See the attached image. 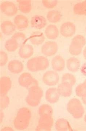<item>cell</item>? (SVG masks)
Returning a JSON list of instances; mask_svg holds the SVG:
<instances>
[{
	"label": "cell",
	"instance_id": "1",
	"mask_svg": "<svg viewBox=\"0 0 86 131\" xmlns=\"http://www.w3.org/2000/svg\"><path fill=\"white\" fill-rule=\"evenodd\" d=\"M31 111L27 107L18 110L14 121V126L18 130H24L28 127L31 119Z\"/></svg>",
	"mask_w": 86,
	"mask_h": 131
},
{
	"label": "cell",
	"instance_id": "2",
	"mask_svg": "<svg viewBox=\"0 0 86 131\" xmlns=\"http://www.w3.org/2000/svg\"><path fill=\"white\" fill-rule=\"evenodd\" d=\"M43 94V91L38 85L31 86L26 99L27 104L31 107L37 106L39 104Z\"/></svg>",
	"mask_w": 86,
	"mask_h": 131
},
{
	"label": "cell",
	"instance_id": "3",
	"mask_svg": "<svg viewBox=\"0 0 86 131\" xmlns=\"http://www.w3.org/2000/svg\"><path fill=\"white\" fill-rule=\"evenodd\" d=\"M67 109L69 113L75 119L82 117L85 111L80 101L76 98L70 100L67 105Z\"/></svg>",
	"mask_w": 86,
	"mask_h": 131
},
{
	"label": "cell",
	"instance_id": "4",
	"mask_svg": "<svg viewBox=\"0 0 86 131\" xmlns=\"http://www.w3.org/2000/svg\"><path fill=\"white\" fill-rule=\"evenodd\" d=\"M86 44V40L84 36L80 35L76 36L73 38L69 46V53L73 55H79Z\"/></svg>",
	"mask_w": 86,
	"mask_h": 131
},
{
	"label": "cell",
	"instance_id": "5",
	"mask_svg": "<svg viewBox=\"0 0 86 131\" xmlns=\"http://www.w3.org/2000/svg\"><path fill=\"white\" fill-rule=\"evenodd\" d=\"M53 124V120L52 116H40L38 124L35 129L37 131H51Z\"/></svg>",
	"mask_w": 86,
	"mask_h": 131
},
{
	"label": "cell",
	"instance_id": "6",
	"mask_svg": "<svg viewBox=\"0 0 86 131\" xmlns=\"http://www.w3.org/2000/svg\"><path fill=\"white\" fill-rule=\"evenodd\" d=\"M42 80L45 84L49 86H53L59 82V76L55 71H48L44 74Z\"/></svg>",
	"mask_w": 86,
	"mask_h": 131
},
{
	"label": "cell",
	"instance_id": "7",
	"mask_svg": "<svg viewBox=\"0 0 86 131\" xmlns=\"http://www.w3.org/2000/svg\"><path fill=\"white\" fill-rule=\"evenodd\" d=\"M18 82L21 86L28 88L33 86L38 85L37 81L28 73H24L19 77Z\"/></svg>",
	"mask_w": 86,
	"mask_h": 131
},
{
	"label": "cell",
	"instance_id": "8",
	"mask_svg": "<svg viewBox=\"0 0 86 131\" xmlns=\"http://www.w3.org/2000/svg\"><path fill=\"white\" fill-rule=\"evenodd\" d=\"M1 9L3 13L8 16H14L17 14L18 11L16 5L10 2H2L1 4Z\"/></svg>",
	"mask_w": 86,
	"mask_h": 131
},
{
	"label": "cell",
	"instance_id": "9",
	"mask_svg": "<svg viewBox=\"0 0 86 131\" xmlns=\"http://www.w3.org/2000/svg\"><path fill=\"white\" fill-rule=\"evenodd\" d=\"M58 45L54 41L46 42L41 47V53L44 55L51 56L55 55L58 51Z\"/></svg>",
	"mask_w": 86,
	"mask_h": 131
},
{
	"label": "cell",
	"instance_id": "10",
	"mask_svg": "<svg viewBox=\"0 0 86 131\" xmlns=\"http://www.w3.org/2000/svg\"><path fill=\"white\" fill-rule=\"evenodd\" d=\"M76 31L75 25L72 22L64 23L61 26L60 33L66 38L72 37L75 33Z\"/></svg>",
	"mask_w": 86,
	"mask_h": 131
},
{
	"label": "cell",
	"instance_id": "11",
	"mask_svg": "<svg viewBox=\"0 0 86 131\" xmlns=\"http://www.w3.org/2000/svg\"><path fill=\"white\" fill-rule=\"evenodd\" d=\"M31 23L32 27L40 29L46 26L47 21L46 18L42 16L36 15L31 18Z\"/></svg>",
	"mask_w": 86,
	"mask_h": 131
},
{
	"label": "cell",
	"instance_id": "12",
	"mask_svg": "<svg viewBox=\"0 0 86 131\" xmlns=\"http://www.w3.org/2000/svg\"><path fill=\"white\" fill-rule=\"evenodd\" d=\"M60 96L58 89L56 88H49L46 92V100L51 104L57 102L59 100Z\"/></svg>",
	"mask_w": 86,
	"mask_h": 131
},
{
	"label": "cell",
	"instance_id": "13",
	"mask_svg": "<svg viewBox=\"0 0 86 131\" xmlns=\"http://www.w3.org/2000/svg\"><path fill=\"white\" fill-rule=\"evenodd\" d=\"M7 67L8 70L14 74L20 73L24 69V66L22 62L16 60H14L9 61Z\"/></svg>",
	"mask_w": 86,
	"mask_h": 131
},
{
	"label": "cell",
	"instance_id": "14",
	"mask_svg": "<svg viewBox=\"0 0 86 131\" xmlns=\"http://www.w3.org/2000/svg\"><path fill=\"white\" fill-rule=\"evenodd\" d=\"M52 67L53 70L57 72H61L64 70L65 67V61L62 56L57 55L52 59Z\"/></svg>",
	"mask_w": 86,
	"mask_h": 131
},
{
	"label": "cell",
	"instance_id": "15",
	"mask_svg": "<svg viewBox=\"0 0 86 131\" xmlns=\"http://www.w3.org/2000/svg\"><path fill=\"white\" fill-rule=\"evenodd\" d=\"M34 52V48L32 46L29 45H23L20 47L18 53L21 58L27 59L32 56Z\"/></svg>",
	"mask_w": 86,
	"mask_h": 131
},
{
	"label": "cell",
	"instance_id": "16",
	"mask_svg": "<svg viewBox=\"0 0 86 131\" xmlns=\"http://www.w3.org/2000/svg\"><path fill=\"white\" fill-rule=\"evenodd\" d=\"M16 27L18 29H25L28 26L29 21L26 16L22 15L16 16L14 19Z\"/></svg>",
	"mask_w": 86,
	"mask_h": 131
},
{
	"label": "cell",
	"instance_id": "17",
	"mask_svg": "<svg viewBox=\"0 0 86 131\" xmlns=\"http://www.w3.org/2000/svg\"><path fill=\"white\" fill-rule=\"evenodd\" d=\"M11 81L7 77H2L0 80V93L1 94H7L11 89Z\"/></svg>",
	"mask_w": 86,
	"mask_h": 131
},
{
	"label": "cell",
	"instance_id": "18",
	"mask_svg": "<svg viewBox=\"0 0 86 131\" xmlns=\"http://www.w3.org/2000/svg\"><path fill=\"white\" fill-rule=\"evenodd\" d=\"M72 87L68 83H62L59 85L57 89L60 96L68 97L71 96L72 93Z\"/></svg>",
	"mask_w": 86,
	"mask_h": 131
},
{
	"label": "cell",
	"instance_id": "19",
	"mask_svg": "<svg viewBox=\"0 0 86 131\" xmlns=\"http://www.w3.org/2000/svg\"><path fill=\"white\" fill-rule=\"evenodd\" d=\"M45 33L46 36L48 39L55 40L59 36V29L55 25H49L46 28Z\"/></svg>",
	"mask_w": 86,
	"mask_h": 131
},
{
	"label": "cell",
	"instance_id": "20",
	"mask_svg": "<svg viewBox=\"0 0 86 131\" xmlns=\"http://www.w3.org/2000/svg\"><path fill=\"white\" fill-rule=\"evenodd\" d=\"M16 26L9 21H5L2 23L1 28L3 33L6 35H11L15 31Z\"/></svg>",
	"mask_w": 86,
	"mask_h": 131
},
{
	"label": "cell",
	"instance_id": "21",
	"mask_svg": "<svg viewBox=\"0 0 86 131\" xmlns=\"http://www.w3.org/2000/svg\"><path fill=\"white\" fill-rule=\"evenodd\" d=\"M80 67V61L77 58L72 57L67 60V68L71 72H76L79 70Z\"/></svg>",
	"mask_w": 86,
	"mask_h": 131
},
{
	"label": "cell",
	"instance_id": "22",
	"mask_svg": "<svg viewBox=\"0 0 86 131\" xmlns=\"http://www.w3.org/2000/svg\"><path fill=\"white\" fill-rule=\"evenodd\" d=\"M29 39L33 45L39 46L44 42L45 37L43 34L41 32H36L32 34Z\"/></svg>",
	"mask_w": 86,
	"mask_h": 131
},
{
	"label": "cell",
	"instance_id": "23",
	"mask_svg": "<svg viewBox=\"0 0 86 131\" xmlns=\"http://www.w3.org/2000/svg\"><path fill=\"white\" fill-rule=\"evenodd\" d=\"M55 127L56 130L72 131V129L68 121L64 118H60L56 121Z\"/></svg>",
	"mask_w": 86,
	"mask_h": 131
},
{
	"label": "cell",
	"instance_id": "24",
	"mask_svg": "<svg viewBox=\"0 0 86 131\" xmlns=\"http://www.w3.org/2000/svg\"><path fill=\"white\" fill-rule=\"evenodd\" d=\"M18 6L21 12L24 13H28L32 9L31 1L30 0H19L17 1Z\"/></svg>",
	"mask_w": 86,
	"mask_h": 131
},
{
	"label": "cell",
	"instance_id": "25",
	"mask_svg": "<svg viewBox=\"0 0 86 131\" xmlns=\"http://www.w3.org/2000/svg\"><path fill=\"white\" fill-rule=\"evenodd\" d=\"M47 19L50 22L56 23L59 21L61 18V15L59 11L52 10L47 14Z\"/></svg>",
	"mask_w": 86,
	"mask_h": 131
},
{
	"label": "cell",
	"instance_id": "26",
	"mask_svg": "<svg viewBox=\"0 0 86 131\" xmlns=\"http://www.w3.org/2000/svg\"><path fill=\"white\" fill-rule=\"evenodd\" d=\"M73 10L75 14L86 16V1L76 4Z\"/></svg>",
	"mask_w": 86,
	"mask_h": 131
},
{
	"label": "cell",
	"instance_id": "27",
	"mask_svg": "<svg viewBox=\"0 0 86 131\" xmlns=\"http://www.w3.org/2000/svg\"><path fill=\"white\" fill-rule=\"evenodd\" d=\"M38 113L40 116H52L53 113V109L49 105H42L39 107Z\"/></svg>",
	"mask_w": 86,
	"mask_h": 131
},
{
	"label": "cell",
	"instance_id": "28",
	"mask_svg": "<svg viewBox=\"0 0 86 131\" xmlns=\"http://www.w3.org/2000/svg\"><path fill=\"white\" fill-rule=\"evenodd\" d=\"M49 63L48 60L44 56L38 57V71H44L49 66Z\"/></svg>",
	"mask_w": 86,
	"mask_h": 131
},
{
	"label": "cell",
	"instance_id": "29",
	"mask_svg": "<svg viewBox=\"0 0 86 131\" xmlns=\"http://www.w3.org/2000/svg\"><path fill=\"white\" fill-rule=\"evenodd\" d=\"M5 47L7 51L9 52H12L15 51L19 47L15 41L11 39L6 41Z\"/></svg>",
	"mask_w": 86,
	"mask_h": 131
},
{
	"label": "cell",
	"instance_id": "30",
	"mask_svg": "<svg viewBox=\"0 0 86 131\" xmlns=\"http://www.w3.org/2000/svg\"><path fill=\"white\" fill-rule=\"evenodd\" d=\"M76 81L75 77L70 73L64 74L61 79L62 83H68L72 86L75 84Z\"/></svg>",
	"mask_w": 86,
	"mask_h": 131
},
{
	"label": "cell",
	"instance_id": "31",
	"mask_svg": "<svg viewBox=\"0 0 86 131\" xmlns=\"http://www.w3.org/2000/svg\"><path fill=\"white\" fill-rule=\"evenodd\" d=\"M27 67L31 72L38 71V57H35L29 59L27 63Z\"/></svg>",
	"mask_w": 86,
	"mask_h": 131
},
{
	"label": "cell",
	"instance_id": "32",
	"mask_svg": "<svg viewBox=\"0 0 86 131\" xmlns=\"http://www.w3.org/2000/svg\"><path fill=\"white\" fill-rule=\"evenodd\" d=\"M11 39H13L17 42L19 47H20L23 45V42L26 39V36L23 33L16 32L12 36Z\"/></svg>",
	"mask_w": 86,
	"mask_h": 131
},
{
	"label": "cell",
	"instance_id": "33",
	"mask_svg": "<svg viewBox=\"0 0 86 131\" xmlns=\"http://www.w3.org/2000/svg\"><path fill=\"white\" fill-rule=\"evenodd\" d=\"M76 93L80 97H82L86 94V86L84 83L77 86L76 89Z\"/></svg>",
	"mask_w": 86,
	"mask_h": 131
},
{
	"label": "cell",
	"instance_id": "34",
	"mask_svg": "<svg viewBox=\"0 0 86 131\" xmlns=\"http://www.w3.org/2000/svg\"><path fill=\"white\" fill-rule=\"evenodd\" d=\"M1 107L5 109L8 106L9 104V98L6 94H1Z\"/></svg>",
	"mask_w": 86,
	"mask_h": 131
},
{
	"label": "cell",
	"instance_id": "35",
	"mask_svg": "<svg viewBox=\"0 0 86 131\" xmlns=\"http://www.w3.org/2000/svg\"><path fill=\"white\" fill-rule=\"evenodd\" d=\"M42 5L48 9L53 8L58 4V1L56 0H43L42 1Z\"/></svg>",
	"mask_w": 86,
	"mask_h": 131
},
{
	"label": "cell",
	"instance_id": "36",
	"mask_svg": "<svg viewBox=\"0 0 86 131\" xmlns=\"http://www.w3.org/2000/svg\"><path fill=\"white\" fill-rule=\"evenodd\" d=\"M8 60L7 54L4 51L0 52V65L1 66H4L6 64Z\"/></svg>",
	"mask_w": 86,
	"mask_h": 131
},
{
	"label": "cell",
	"instance_id": "37",
	"mask_svg": "<svg viewBox=\"0 0 86 131\" xmlns=\"http://www.w3.org/2000/svg\"><path fill=\"white\" fill-rule=\"evenodd\" d=\"M81 72L83 75L86 76V62L82 66L81 68Z\"/></svg>",
	"mask_w": 86,
	"mask_h": 131
},
{
	"label": "cell",
	"instance_id": "38",
	"mask_svg": "<svg viewBox=\"0 0 86 131\" xmlns=\"http://www.w3.org/2000/svg\"><path fill=\"white\" fill-rule=\"evenodd\" d=\"M1 131H14V130L10 127H6L2 129Z\"/></svg>",
	"mask_w": 86,
	"mask_h": 131
},
{
	"label": "cell",
	"instance_id": "39",
	"mask_svg": "<svg viewBox=\"0 0 86 131\" xmlns=\"http://www.w3.org/2000/svg\"><path fill=\"white\" fill-rule=\"evenodd\" d=\"M82 100L84 104L86 105V94L82 97Z\"/></svg>",
	"mask_w": 86,
	"mask_h": 131
},
{
	"label": "cell",
	"instance_id": "40",
	"mask_svg": "<svg viewBox=\"0 0 86 131\" xmlns=\"http://www.w3.org/2000/svg\"><path fill=\"white\" fill-rule=\"evenodd\" d=\"M83 54L84 58L86 60V47L84 48V51H83Z\"/></svg>",
	"mask_w": 86,
	"mask_h": 131
},
{
	"label": "cell",
	"instance_id": "41",
	"mask_svg": "<svg viewBox=\"0 0 86 131\" xmlns=\"http://www.w3.org/2000/svg\"><path fill=\"white\" fill-rule=\"evenodd\" d=\"M3 116H4V114L2 111H1V121L2 119L3 118Z\"/></svg>",
	"mask_w": 86,
	"mask_h": 131
},
{
	"label": "cell",
	"instance_id": "42",
	"mask_svg": "<svg viewBox=\"0 0 86 131\" xmlns=\"http://www.w3.org/2000/svg\"><path fill=\"white\" fill-rule=\"evenodd\" d=\"M84 121H85V122L86 123V114L85 116V117H84Z\"/></svg>",
	"mask_w": 86,
	"mask_h": 131
},
{
	"label": "cell",
	"instance_id": "43",
	"mask_svg": "<svg viewBox=\"0 0 86 131\" xmlns=\"http://www.w3.org/2000/svg\"><path fill=\"white\" fill-rule=\"evenodd\" d=\"M84 84H85V85L86 86V79L85 80V81H84Z\"/></svg>",
	"mask_w": 86,
	"mask_h": 131
},
{
	"label": "cell",
	"instance_id": "44",
	"mask_svg": "<svg viewBox=\"0 0 86 131\" xmlns=\"http://www.w3.org/2000/svg\"><path fill=\"white\" fill-rule=\"evenodd\" d=\"M85 31H86V27Z\"/></svg>",
	"mask_w": 86,
	"mask_h": 131
}]
</instances>
